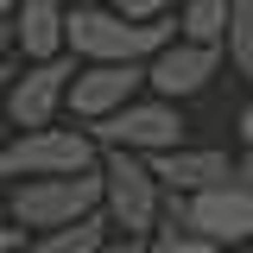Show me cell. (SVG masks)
Wrapping results in <instances>:
<instances>
[{"label":"cell","instance_id":"cell-20","mask_svg":"<svg viewBox=\"0 0 253 253\" xmlns=\"http://www.w3.org/2000/svg\"><path fill=\"white\" fill-rule=\"evenodd\" d=\"M241 146L253 152V108H241Z\"/></svg>","mask_w":253,"mask_h":253},{"label":"cell","instance_id":"cell-7","mask_svg":"<svg viewBox=\"0 0 253 253\" xmlns=\"http://www.w3.org/2000/svg\"><path fill=\"white\" fill-rule=\"evenodd\" d=\"M76 57H51V63H19L13 83H6V108L19 133L38 126H57V114H70V83H76Z\"/></svg>","mask_w":253,"mask_h":253},{"label":"cell","instance_id":"cell-23","mask_svg":"<svg viewBox=\"0 0 253 253\" xmlns=\"http://www.w3.org/2000/svg\"><path fill=\"white\" fill-rule=\"evenodd\" d=\"M70 6H114V0H70Z\"/></svg>","mask_w":253,"mask_h":253},{"label":"cell","instance_id":"cell-4","mask_svg":"<svg viewBox=\"0 0 253 253\" xmlns=\"http://www.w3.org/2000/svg\"><path fill=\"white\" fill-rule=\"evenodd\" d=\"M101 165L89 126H38V133H13L6 152H0V177L32 184V177H83Z\"/></svg>","mask_w":253,"mask_h":253},{"label":"cell","instance_id":"cell-9","mask_svg":"<svg viewBox=\"0 0 253 253\" xmlns=\"http://www.w3.org/2000/svg\"><path fill=\"white\" fill-rule=\"evenodd\" d=\"M228 63L221 44H190V38H171L152 63H146V89L165 95V101H190L215 83V70Z\"/></svg>","mask_w":253,"mask_h":253},{"label":"cell","instance_id":"cell-12","mask_svg":"<svg viewBox=\"0 0 253 253\" xmlns=\"http://www.w3.org/2000/svg\"><path fill=\"white\" fill-rule=\"evenodd\" d=\"M114 247V221L108 215H89L76 228H51V234H32L26 253H108Z\"/></svg>","mask_w":253,"mask_h":253},{"label":"cell","instance_id":"cell-19","mask_svg":"<svg viewBox=\"0 0 253 253\" xmlns=\"http://www.w3.org/2000/svg\"><path fill=\"white\" fill-rule=\"evenodd\" d=\"M13 57H19L13 51V26H0V70H13Z\"/></svg>","mask_w":253,"mask_h":253},{"label":"cell","instance_id":"cell-6","mask_svg":"<svg viewBox=\"0 0 253 253\" xmlns=\"http://www.w3.org/2000/svg\"><path fill=\"white\" fill-rule=\"evenodd\" d=\"M165 215H177L190 234H203L215 247H234V253L253 247V190L241 177L234 184H215V190H196V196H171Z\"/></svg>","mask_w":253,"mask_h":253},{"label":"cell","instance_id":"cell-3","mask_svg":"<svg viewBox=\"0 0 253 253\" xmlns=\"http://www.w3.org/2000/svg\"><path fill=\"white\" fill-rule=\"evenodd\" d=\"M89 215H101V165L83 177H32V184H13L6 196V221H19L26 234L76 228Z\"/></svg>","mask_w":253,"mask_h":253},{"label":"cell","instance_id":"cell-2","mask_svg":"<svg viewBox=\"0 0 253 253\" xmlns=\"http://www.w3.org/2000/svg\"><path fill=\"white\" fill-rule=\"evenodd\" d=\"M165 184L152 177V158L133 152H101V215L114 221L121 241H152L165 221Z\"/></svg>","mask_w":253,"mask_h":253},{"label":"cell","instance_id":"cell-21","mask_svg":"<svg viewBox=\"0 0 253 253\" xmlns=\"http://www.w3.org/2000/svg\"><path fill=\"white\" fill-rule=\"evenodd\" d=\"M108 253H146V241H121V234H114V247Z\"/></svg>","mask_w":253,"mask_h":253},{"label":"cell","instance_id":"cell-15","mask_svg":"<svg viewBox=\"0 0 253 253\" xmlns=\"http://www.w3.org/2000/svg\"><path fill=\"white\" fill-rule=\"evenodd\" d=\"M146 253H234V247H215V241H203V234H190L177 215L158 221V234L146 241Z\"/></svg>","mask_w":253,"mask_h":253},{"label":"cell","instance_id":"cell-10","mask_svg":"<svg viewBox=\"0 0 253 253\" xmlns=\"http://www.w3.org/2000/svg\"><path fill=\"white\" fill-rule=\"evenodd\" d=\"M13 51H19V63L70 57V0H19L13 6Z\"/></svg>","mask_w":253,"mask_h":253},{"label":"cell","instance_id":"cell-14","mask_svg":"<svg viewBox=\"0 0 253 253\" xmlns=\"http://www.w3.org/2000/svg\"><path fill=\"white\" fill-rule=\"evenodd\" d=\"M221 51H228V70L234 76H253V0H234V19H228Z\"/></svg>","mask_w":253,"mask_h":253},{"label":"cell","instance_id":"cell-17","mask_svg":"<svg viewBox=\"0 0 253 253\" xmlns=\"http://www.w3.org/2000/svg\"><path fill=\"white\" fill-rule=\"evenodd\" d=\"M6 83H13V70H0V152H6V139L19 133V126H13V108H6Z\"/></svg>","mask_w":253,"mask_h":253},{"label":"cell","instance_id":"cell-16","mask_svg":"<svg viewBox=\"0 0 253 253\" xmlns=\"http://www.w3.org/2000/svg\"><path fill=\"white\" fill-rule=\"evenodd\" d=\"M126 19H139V26H152V19H177V6L184 0H114Z\"/></svg>","mask_w":253,"mask_h":253},{"label":"cell","instance_id":"cell-1","mask_svg":"<svg viewBox=\"0 0 253 253\" xmlns=\"http://www.w3.org/2000/svg\"><path fill=\"white\" fill-rule=\"evenodd\" d=\"M177 38V19H126L121 6H70V57L76 63H152Z\"/></svg>","mask_w":253,"mask_h":253},{"label":"cell","instance_id":"cell-11","mask_svg":"<svg viewBox=\"0 0 253 253\" xmlns=\"http://www.w3.org/2000/svg\"><path fill=\"white\" fill-rule=\"evenodd\" d=\"M234 165L221 146H177V152H158L152 158V177L165 184V196H196V190H215L234 184Z\"/></svg>","mask_w":253,"mask_h":253},{"label":"cell","instance_id":"cell-8","mask_svg":"<svg viewBox=\"0 0 253 253\" xmlns=\"http://www.w3.org/2000/svg\"><path fill=\"white\" fill-rule=\"evenodd\" d=\"M139 89H146V63H83L70 83V121L95 126L121 114L126 101H139Z\"/></svg>","mask_w":253,"mask_h":253},{"label":"cell","instance_id":"cell-13","mask_svg":"<svg viewBox=\"0 0 253 253\" xmlns=\"http://www.w3.org/2000/svg\"><path fill=\"white\" fill-rule=\"evenodd\" d=\"M228 19H234V0H184L177 6V38H190V44H221L228 38Z\"/></svg>","mask_w":253,"mask_h":253},{"label":"cell","instance_id":"cell-22","mask_svg":"<svg viewBox=\"0 0 253 253\" xmlns=\"http://www.w3.org/2000/svg\"><path fill=\"white\" fill-rule=\"evenodd\" d=\"M13 6H19V0H0V26H13Z\"/></svg>","mask_w":253,"mask_h":253},{"label":"cell","instance_id":"cell-5","mask_svg":"<svg viewBox=\"0 0 253 253\" xmlns=\"http://www.w3.org/2000/svg\"><path fill=\"white\" fill-rule=\"evenodd\" d=\"M89 133H95L101 152H133V158H158V152L190 146L184 114H177V101H165V95H139V101H126L121 114L95 121Z\"/></svg>","mask_w":253,"mask_h":253},{"label":"cell","instance_id":"cell-18","mask_svg":"<svg viewBox=\"0 0 253 253\" xmlns=\"http://www.w3.org/2000/svg\"><path fill=\"white\" fill-rule=\"evenodd\" d=\"M32 247V234L19 228V221H0V253H26Z\"/></svg>","mask_w":253,"mask_h":253}]
</instances>
